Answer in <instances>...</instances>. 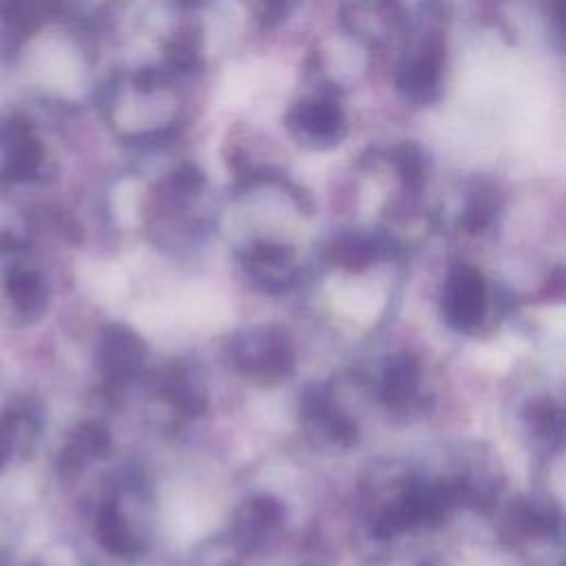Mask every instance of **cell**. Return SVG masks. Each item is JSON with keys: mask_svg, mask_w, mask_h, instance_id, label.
Segmentation results:
<instances>
[{"mask_svg": "<svg viewBox=\"0 0 566 566\" xmlns=\"http://www.w3.org/2000/svg\"><path fill=\"white\" fill-rule=\"evenodd\" d=\"M250 272L270 290H283L290 283V250L279 243L261 241L245 254Z\"/></svg>", "mask_w": 566, "mask_h": 566, "instance_id": "obj_7", "label": "cell"}, {"mask_svg": "<svg viewBox=\"0 0 566 566\" xmlns=\"http://www.w3.org/2000/svg\"><path fill=\"white\" fill-rule=\"evenodd\" d=\"M53 11V0H0V18L15 35L33 33Z\"/></svg>", "mask_w": 566, "mask_h": 566, "instance_id": "obj_8", "label": "cell"}, {"mask_svg": "<svg viewBox=\"0 0 566 566\" xmlns=\"http://www.w3.org/2000/svg\"><path fill=\"white\" fill-rule=\"evenodd\" d=\"M95 533H97L99 544H102L108 553H113V555L130 557V555L137 553L135 537H133V533H130L126 520L122 517V513H119V509H117L115 504H106V506L99 511Z\"/></svg>", "mask_w": 566, "mask_h": 566, "instance_id": "obj_9", "label": "cell"}, {"mask_svg": "<svg viewBox=\"0 0 566 566\" xmlns=\"http://www.w3.org/2000/svg\"><path fill=\"white\" fill-rule=\"evenodd\" d=\"M203 184V177L201 172L192 166V164H184L179 166L166 181V188L170 192V197L175 199H186V197H192L195 192H199Z\"/></svg>", "mask_w": 566, "mask_h": 566, "instance_id": "obj_16", "label": "cell"}, {"mask_svg": "<svg viewBox=\"0 0 566 566\" xmlns=\"http://www.w3.org/2000/svg\"><path fill=\"white\" fill-rule=\"evenodd\" d=\"M254 2V15L263 27H276L294 9L296 0H248Z\"/></svg>", "mask_w": 566, "mask_h": 566, "instance_id": "obj_17", "label": "cell"}, {"mask_svg": "<svg viewBox=\"0 0 566 566\" xmlns=\"http://www.w3.org/2000/svg\"><path fill=\"white\" fill-rule=\"evenodd\" d=\"M283 517V509L272 497H256L252 500L241 520H239V535L243 542L256 544L263 535H268Z\"/></svg>", "mask_w": 566, "mask_h": 566, "instance_id": "obj_10", "label": "cell"}, {"mask_svg": "<svg viewBox=\"0 0 566 566\" xmlns=\"http://www.w3.org/2000/svg\"><path fill=\"white\" fill-rule=\"evenodd\" d=\"M7 292L13 305L22 312H40L44 307V283L35 272L11 270L7 276Z\"/></svg>", "mask_w": 566, "mask_h": 566, "instance_id": "obj_13", "label": "cell"}, {"mask_svg": "<svg viewBox=\"0 0 566 566\" xmlns=\"http://www.w3.org/2000/svg\"><path fill=\"white\" fill-rule=\"evenodd\" d=\"M146 349L142 340L126 327L113 325L102 336L99 347V365L102 371L113 380L133 378L144 365Z\"/></svg>", "mask_w": 566, "mask_h": 566, "instance_id": "obj_5", "label": "cell"}, {"mask_svg": "<svg viewBox=\"0 0 566 566\" xmlns=\"http://www.w3.org/2000/svg\"><path fill=\"white\" fill-rule=\"evenodd\" d=\"M486 294L480 272L469 265H458L449 272L442 287V314L455 329L469 332L484 316Z\"/></svg>", "mask_w": 566, "mask_h": 566, "instance_id": "obj_2", "label": "cell"}, {"mask_svg": "<svg viewBox=\"0 0 566 566\" xmlns=\"http://www.w3.org/2000/svg\"><path fill=\"white\" fill-rule=\"evenodd\" d=\"M201 62V35L195 27L179 29L166 44V64L177 71H195Z\"/></svg>", "mask_w": 566, "mask_h": 566, "instance_id": "obj_11", "label": "cell"}, {"mask_svg": "<svg viewBox=\"0 0 566 566\" xmlns=\"http://www.w3.org/2000/svg\"><path fill=\"white\" fill-rule=\"evenodd\" d=\"M371 254H374L371 243L360 237H347L334 248V259L345 268H363L371 259Z\"/></svg>", "mask_w": 566, "mask_h": 566, "instance_id": "obj_15", "label": "cell"}, {"mask_svg": "<svg viewBox=\"0 0 566 566\" xmlns=\"http://www.w3.org/2000/svg\"><path fill=\"white\" fill-rule=\"evenodd\" d=\"M4 142V177L24 181L38 175L42 166V146L27 119H11L2 130Z\"/></svg>", "mask_w": 566, "mask_h": 566, "instance_id": "obj_4", "label": "cell"}, {"mask_svg": "<svg viewBox=\"0 0 566 566\" xmlns=\"http://www.w3.org/2000/svg\"><path fill=\"white\" fill-rule=\"evenodd\" d=\"M4 455H7V451H4V442L0 440V467H2V462H4Z\"/></svg>", "mask_w": 566, "mask_h": 566, "instance_id": "obj_18", "label": "cell"}, {"mask_svg": "<svg viewBox=\"0 0 566 566\" xmlns=\"http://www.w3.org/2000/svg\"><path fill=\"white\" fill-rule=\"evenodd\" d=\"M438 69H440V57H438V46L424 44L416 57H411L398 75V86L407 93V97L427 102L429 95L438 86Z\"/></svg>", "mask_w": 566, "mask_h": 566, "instance_id": "obj_6", "label": "cell"}, {"mask_svg": "<svg viewBox=\"0 0 566 566\" xmlns=\"http://www.w3.org/2000/svg\"><path fill=\"white\" fill-rule=\"evenodd\" d=\"M232 356L241 371L274 382L283 378L292 367L287 340L279 329L272 327L239 336L237 345H232Z\"/></svg>", "mask_w": 566, "mask_h": 566, "instance_id": "obj_1", "label": "cell"}, {"mask_svg": "<svg viewBox=\"0 0 566 566\" xmlns=\"http://www.w3.org/2000/svg\"><path fill=\"white\" fill-rule=\"evenodd\" d=\"M418 382V365L409 356L394 358L382 376V396L387 402H402L407 400Z\"/></svg>", "mask_w": 566, "mask_h": 566, "instance_id": "obj_12", "label": "cell"}, {"mask_svg": "<svg viewBox=\"0 0 566 566\" xmlns=\"http://www.w3.org/2000/svg\"><path fill=\"white\" fill-rule=\"evenodd\" d=\"M287 126L296 139L316 148L334 146L345 135V117L329 99L298 102L287 115Z\"/></svg>", "mask_w": 566, "mask_h": 566, "instance_id": "obj_3", "label": "cell"}, {"mask_svg": "<svg viewBox=\"0 0 566 566\" xmlns=\"http://www.w3.org/2000/svg\"><path fill=\"white\" fill-rule=\"evenodd\" d=\"M108 449V433L97 424H82L64 451V464H82L84 458L97 455Z\"/></svg>", "mask_w": 566, "mask_h": 566, "instance_id": "obj_14", "label": "cell"}]
</instances>
